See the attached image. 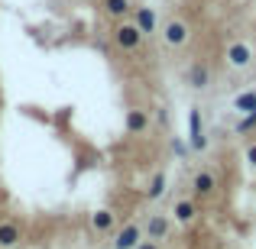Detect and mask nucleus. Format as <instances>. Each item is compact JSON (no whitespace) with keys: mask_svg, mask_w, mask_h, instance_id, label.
I'll use <instances>...</instances> for the list:
<instances>
[{"mask_svg":"<svg viewBox=\"0 0 256 249\" xmlns=\"http://www.w3.org/2000/svg\"><path fill=\"white\" fill-rule=\"evenodd\" d=\"M159 36H162L166 49H185V45L192 42V26H188V19H182V16H169L162 26H159Z\"/></svg>","mask_w":256,"mask_h":249,"instance_id":"1","label":"nucleus"},{"mask_svg":"<svg viewBox=\"0 0 256 249\" xmlns=\"http://www.w3.org/2000/svg\"><path fill=\"white\" fill-rule=\"evenodd\" d=\"M218 188H220V181H218V175H214L211 168H198V172H192L188 191H192V198H194V201H208V198H214V194H218Z\"/></svg>","mask_w":256,"mask_h":249,"instance_id":"2","label":"nucleus"},{"mask_svg":"<svg viewBox=\"0 0 256 249\" xmlns=\"http://www.w3.org/2000/svg\"><path fill=\"white\" fill-rule=\"evenodd\" d=\"M143 32H140V26L133 23H126V19H117V26H114V42H117V49L120 52H140V45H143Z\"/></svg>","mask_w":256,"mask_h":249,"instance_id":"3","label":"nucleus"},{"mask_svg":"<svg viewBox=\"0 0 256 249\" xmlns=\"http://www.w3.org/2000/svg\"><path fill=\"white\" fill-rule=\"evenodd\" d=\"M253 58H256L253 45L244 42V39H237V42H230L224 49V62H227V68H234V71H246L253 65Z\"/></svg>","mask_w":256,"mask_h":249,"instance_id":"4","label":"nucleus"},{"mask_svg":"<svg viewBox=\"0 0 256 249\" xmlns=\"http://www.w3.org/2000/svg\"><path fill=\"white\" fill-rule=\"evenodd\" d=\"M188 146H192V152H204L211 146L204 133V120H201V107H188Z\"/></svg>","mask_w":256,"mask_h":249,"instance_id":"5","label":"nucleus"},{"mask_svg":"<svg viewBox=\"0 0 256 249\" xmlns=\"http://www.w3.org/2000/svg\"><path fill=\"white\" fill-rule=\"evenodd\" d=\"M150 126H152V117L143 107H130V110L124 113V130L130 133V136H143V133H150Z\"/></svg>","mask_w":256,"mask_h":249,"instance_id":"6","label":"nucleus"},{"mask_svg":"<svg viewBox=\"0 0 256 249\" xmlns=\"http://www.w3.org/2000/svg\"><path fill=\"white\" fill-rule=\"evenodd\" d=\"M185 81H188V87H194V91H208L211 81H214L211 65H208V62H192L188 71H185Z\"/></svg>","mask_w":256,"mask_h":249,"instance_id":"7","label":"nucleus"},{"mask_svg":"<svg viewBox=\"0 0 256 249\" xmlns=\"http://www.w3.org/2000/svg\"><path fill=\"white\" fill-rule=\"evenodd\" d=\"M133 23L140 26V32L143 36H156L159 32V13H156V6H133Z\"/></svg>","mask_w":256,"mask_h":249,"instance_id":"8","label":"nucleus"},{"mask_svg":"<svg viewBox=\"0 0 256 249\" xmlns=\"http://www.w3.org/2000/svg\"><path fill=\"white\" fill-rule=\"evenodd\" d=\"M172 214H175V224L188 227V224L198 220L201 207H198V201H194V198H178V201H175V207H172Z\"/></svg>","mask_w":256,"mask_h":249,"instance_id":"9","label":"nucleus"},{"mask_svg":"<svg viewBox=\"0 0 256 249\" xmlns=\"http://www.w3.org/2000/svg\"><path fill=\"white\" fill-rule=\"evenodd\" d=\"M169 230H172V220L166 217V214H150V217H146V224H143V233L150 240H166L169 237Z\"/></svg>","mask_w":256,"mask_h":249,"instance_id":"10","label":"nucleus"},{"mask_svg":"<svg viewBox=\"0 0 256 249\" xmlns=\"http://www.w3.org/2000/svg\"><path fill=\"white\" fill-rule=\"evenodd\" d=\"M143 243V227L140 224H126L124 230H117V237H114V249H136Z\"/></svg>","mask_w":256,"mask_h":249,"instance_id":"11","label":"nucleus"},{"mask_svg":"<svg viewBox=\"0 0 256 249\" xmlns=\"http://www.w3.org/2000/svg\"><path fill=\"white\" fill-rule=\"evenodd\" d=\"M166 191H169V175L166 172H152L150 185H146V198L159 201V198H166Z\"/></svg>","mask_w":256,"mask_h":249,"instance_id":"12","label":"nucleus"},{"mask_svg":"<svg viewBox=\"0 0 256 249\" xmlns=\"http://www.w3.org/2000/svg\"><path fill=\"white\" fill-rule=\"evenodd\" d=\"M114 224H117V214L107 211V207H100V211H94V214H91V227H94V233H110V230H114Z\"/></svg>","mask_w":256,"mask_h":249,"instance_id":"13","label":"nucleus"},{"mask_svg":"<svg viewBox=\"0 0 256 249\" xmlns=\"http://www.w3.org/2000/svg\"><path fill=\"white\" fill-rule=\"evenodd\" d=\"M100 10L110 19H126V13L133 10V3L130 0H100Z\"/></svg>","mask_w":256,"mask_h":249,"instance_id":"14","label":"nucleus"},{"mask_svg":"<svg viewBox=\"0 0 256 249\" xmlns=\"http://www.w3.org/2000/svg\"><path fill=\"white\" fill-rule=\"evenodd\" d=\"M234 110L237 113H250V110H256V91L250 87V91H244V94H237V97H234Z\"/></svg>","mask_w":256,"mask_h":249,"instance_id":"15","label":"nucleus"},{"mask_svg":"<svg viewBox=\"0 0 256 249\" xmlns=\"http://www.w3.org/2000/svg\"><path fill=\"white\" fill-rule=\"evenodd\" d=\"M20 243V230L13 224H0V246H16Z\"/></svg>","mask_w":256,"mask_h":249,"instance_id":"16","label":"nucleus"},{"mask_svg":"<svg viewBox=\"0 0 256 249\" xmlns=\"http://www.w3.org/2000/svg\"><path fill=\"white\" fill-rule=\"evenodd\" d=\"M234 130H237L240 136L253 133V130H256V110H250V113H240V120H237V126H234Z\"/></svg>","mask_w":256,"mask_h":249,"instance_id":"17","label":"nucleus"},{"mask_svg":"<svg viewBox=\"0 0 256 249\" xmlns=\"http://www.w3.org/2000/svg\"><path fill=\"white\" fill-rule=\"evenodd\" d=\"M172 152H175V156H182V159H185V156H188V152H192V146H188V143H185V139H178V136H172Z\"/></svg>","mask_w":256,"mask_h":249,"instance_id":"18","label":"nucleus"},{"mask_svg":"<svg viewBox=\"0 0 256 249\" xmlns=\"http://www.w3.org/2000/svg\"><path fill=\"white\" fill-rule=\"evenodd\" d=\"M244 159H246V165H250V168H256V139L244 149Z\"/></svg>","mask_w":256,"mask_h":249,"instance_id":"19","label":"nucleus"},{"mask_svg":"<svg viewBox=\"0 0 256 249\" xmlns=\"http://www.w3.org/2000/svg\"><path fill=\"white\" fill-rule=\"evenodd\" d=\"M156 123L159 126H169V110H166V107H159V110H156Z\"/></svg>","mask_w":256,"mask_h":249,"instance_id":"20","label":"nucleus"},{"mask_svg":"<svg viewBox=\"0 0 256 249\" xmlns=\"http://www.w3.org/2000/svg\"><path fill=\"white\" fill-rule=\"evenodd\" d=\"M136 249H159V243H156V240H143Z\"/></svg>","mask_w":256,"mask_h":249,"instance_id":"21","label":"nucleus"}]
</instances>
